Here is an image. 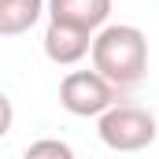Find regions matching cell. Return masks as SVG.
<instances>
[{
  "mask_svg": "<svg viewBox=\"0 0 159 159\" xmlns=\"http://www.w3.org/2000/svg\"><path fill=\"white\" fill-rule=\"evenodd\" d=\"M48 15L56 22H70L85 30H104L107 15H111V0H48Z\"/></svg>",
  "mask_w": 159,
  "mask_h": 159,
  "instance_id": "5b68a950",
  "label": "cell"
},
{
  "mask_svg": "<svg viewBox=\"0 0 159 159\" xmlns=\"http://www.w3.org/2000/svg\"><path fill=\"white\" fill-rule=\"evenodd\" d=\"M96 133L111 152H141L156 141V115L137 104H111L100 115Z\"/></svg>",
  "mask_w": 159,
  "mask_h": 159,
  "instance_id": "7a4b0ae2",
  "label": "cell"
},
{
  "mask_svg": "<svg viewBox=\"0 0 159 159\" xmlns=\"http://www.w3.org/2000/svg\"><path fill=\"white\" fill-rule=\"evenodd\" d=\"M0 111H4V122H0V137H7V133H11V100H7V96H0Z\"/></svg>",
  "mask_w": 159,
  "mask_h": 159,
  "instance_id": "ba28073f",
  "label": "cell"
},
{
  "mask_svg": "<svg viewBox=\"0 0 159 159\" xmlns=\"http://www.w3.org/2000/svg\"><path fill=\"white\" fill-rule=\"evenodd\" d=\"M59 104L63 111L78 119H100L111 104H119V85L104 78L96 67L93 70H70L59 81Z\"/></svg>",
  "mask_w": 159,
  "mask_h": 159,
  "instance_id": "3957f363",
  "label": "cell"
},
{
  "mask_svg": "<svg viewBox=\"0 0 159 159\" xmlns=\"http://www.w3.org/2000/svg\"><path fill=\"white\" fill-rule=\"evenodd\" d=\"M44 156H52V159H70V156H74V148L63 144V141H34V144L26 148V159H44Z\"/></svg>",
  "mask_w": 159,
  "mask_h": 159,
  "instance_id": "52a82bcc",
  "label": "cell"
},
{
  "mask_svg": "<svg viewBox=\"0 0 159 159\" xmlns=\"http://www.w3.org/2000/svg\"><path fill=\"white\" fill-rule=\"evenodd\" d=\"M93 67L111 78L119 89H129L148 74V37L137 26H104L93 37Z\"/></svg>",
  "mask_w": 159,
  "mask_h": 159,
  "instance_id": "6da1fadb",
  "label": "cell"
},
{
  "mask_svg": "<svg viewBox=\"0 0 159 159\" xmlns=\"http://www.w3.org/2000/svg\"><path fill=\"white\" fill-rule=\"evenodd\" d=\"M89 52H93V30L70 26V22H56V19L48 22V30H44V56L52 63L70 67V63H78Z\"/></svg>",
  "mask_w": 159,
  "mask_h": 159,
  "instance_id": "277c9868",
  "label": "cell"
},
{
  "mask_svg": "<svg viewBox=\"0 0 159 159\" xmlns=\"http://www.w3.org/2000/svg\"><path fill=\"white\" fill-rule=\"evenodd\" d=\"M48 0H0V34L4 37H19L30 26H37L44 15Z\"/></svg>",
  "mask_w": 159,
  "mask_h": 159,
  "instance_id": "8992f818",
  "label": "cell"
}]
</instances>
